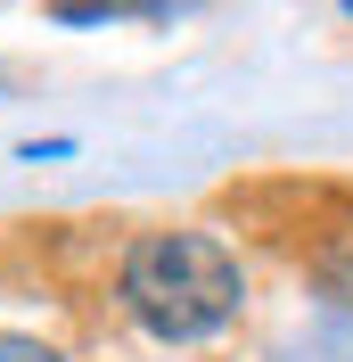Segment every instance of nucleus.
<instances>
[{"label": "nucleus", "mask_w": 353, "mask_h": 362, "mask_svg": "<svg viewBox=\"0 0 353 362\" xmlns=\"http://www.w3.org/2000/svg\"><path fill=\"white\" fill-rule=\"evenodd\" d=\"M132 8H148V17H173V8H189V0H132Z\"/></svg>", "instance_id": "nucleus-4"}, {"label": "nucleus", "mask_w": 353, "mask_h": 362, "mask_svg": "<svg viewBox=\"0 0 353 362\" xmlns=\"http://www.w3.org/2000/svg\"><path fill=\"white\" fill-rule=\"evenodd\" d=\"M124 305L156 338H205L239 313V264L205 230H148L124 255Z\"/></svg>", "instance_id": "nucleus-1"}, {"label": "nucleus", "mask_w": 353, "mask_h": 362, "mask_svg": "<svg viewBox=\"0 0 353 362\" xmlns=\"http://www.w3.org/2000/svg\"><path fill=\"white\" fill-rule=\"evenodd\" d=\"M345 8H353V0H345Z\"/></svg>", "instance_id": "nucleus-5"}, {"label": "nucleus", "mask_w": 353, "mask_h": 362, "mask_svg": "<svg viewBox=\"0 0 353 362\" xmlns=\"http://www.w3.org/2000/svg\"><path fill=\"white\" fill-rule=\"evenodd\" d=\"M58 17H115V0H58Z\"/></svg>", "instance_id": "nucleus-3"}, {"label": "nucleus", "mask_w": 353, "mask_h": 362, "mask_svg": "<svg viewBox=\"0 0 353 362\" xmlns=\"http://www.w3.org/2000/svg\"><path fill=\"white\" fill-rule=\"evenodd\" d=\"M0 362H58L42 338H0Z\"/></svg>", "instance_id": "nucleus-2"}]
</instances>
